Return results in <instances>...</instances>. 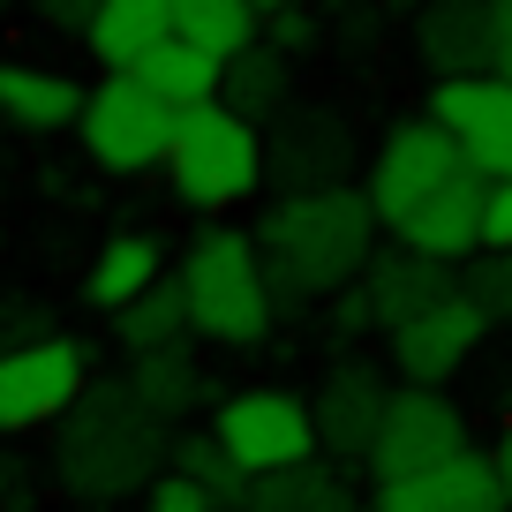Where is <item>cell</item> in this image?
I'll use <instances>...</instances> for the list:
<instances>
[{
  "instance_id": "7a4b0ae2",
  "label": "cell",
  "mask_w": 512,
  "mask_h": 512,
  "mask_svg": "<svg viewBox=\"0 0 512 512\" xmlns=\"http://www.w3.org/2000/svg\"><path fill=\"white\" fill-rule=\"evenodd\" d=\"M377 204L354 181L332 189H287L264 219H256V249H264V272H272L279 302H317L339 294L347 279H362L369 249H377Z\"/></svg>"
},
{
  "instance_id": "3957f363",
  "label": "cell",
  "mask_w": 512,
  "mask_h": 512,
  "mask_svg": "<svg viewBox=\"0 0 512 512\" xmlns=\"http://www.w3.org/2000/svg\"><path fill=\"white\" fill-rule=\"evenodd\" d=\"M181 287H189V332L211 347H256L279 317L264 249L241 226H204L181 256Z\"/></svg>"
},
{
  "instance_id": "d6a6232c",
  "label": "cell",
  "mask_w": 512,
  "mask_h": 512,
  "mask_svg": "<svg viewBox=\"0 0 512 512\" xmlns=\"http://www.w3.org/2000/svg\"><path fill=\"white\" fill-rule=\"evenodd\" d=\"M332 324H339V332H347V339L377 324V309H369V287H362V279H347V287L332 294Z\"/></svg>"
},
{
  "instance_id": "2e32d148",
  "label": "cell",
  "mask_w": 512,
  "mask_h": 512,
  "mask_svg": "<svg viewBox=\"0 0 512 512\" xmlns=\"http://www.w3.org/2000/svg\"><path fill=\"white\" fill-rule=\"evenodd\" d=\"M362 287H369V309H377V324L392 332V324H407V317H422V309H437L445 294H460V272H452V256H430V249H415V241H400V249H369Z\"/></svg>"
},
{
  "instance_id": "7402d4cb",
  "label": "cell",
  "mask_w": 512,
  "mask_h": 512,
  "mask_svg": "<svg viewBox=\"0 0 512 512\" xmlns=\"http://www.w3.org/2000/svg\"><path fill=\"white\" fill-rule=\"evenodd\" d=\"M241 505H249V512H347L354 490L317 460V452H309V460H294V467L249 475V497H241Z\"/></svg>"
},
{
  "instance_id": "f546056e",
  "label": "cell",
  "mask_w": 512,
  "mask_h": 512,
  "mask_svg": "<svg viewBox=\"0 0 512 512\" xmlns=\"http://www.w3.org/2000/svg\"><path fill=\"white\" fill-rule=\"evenodd\" d=\"M144 505H151V512H211L219 497H211L204 482L189 475V467H174V460H166V475H159V482L144 490Z\"/></svg>"
},
{
  "instance_id": "8fae6325",
  "label": "cell",
  "mask_w": 512,
  "mask_h": 512,
  "mask_svg": "<svg viewBox=\"0 0 512 512\" xmlns=\"http://www.w3.org/2000/svg\"><path fill=\"white\" fill-rule=\"evenodd\" d=\"M482 332H490V309L460 287V294H445L437 309L392 324V369H400V377H415V384H452L467 362H475Z\"/></svg>"
},
{
  "instance_id": "1f68e13d",
  "label": "cell",
  "mask_w": 512,
  "mask_h": 512,
  "mask_svg": "<svg viewBox=\"0 0 512 512\" xmlns=\"http://www.w3.org/2000/svg\"><path fill=\"white\" fill-rule=\"evenodd\" d=\"M98 8H106V0H31V16L46 23V31H76V38L91 31Z\"/></svg>"
},
{
  "instance_id": "44dd1931",
  "label": "cell",
  "mask_w": 512,
  "mask_h": 512,
  "mask_svg": "<svg viewBox=\"0 0 512 512\" xmlns=\"http://www.w3.org/2000/svg\"><path fill=\"white\" fill-rule=\"evenodd\" d=\"M159 38H174V0H106L83 31V46L106 68H128L136 53H151Z\"/></svg>"
},
{
  "instance_id": "8d00e7d4",
  "label": "cell",
  "mask_w": 512,
  "mask_h": 512,
  "mask_svg": "<svg viewBox=\"0 0 512 512\" xmlns=\"http://www.w3.org/2000/svg\"><path fill=\"white\" fill-rule=\"evenodd\" d=\"M256 8H264V16H287V8H302V0H256Z\"/></svg>"
},
{
  "instance_id": "74e56055",
  "label": "cell",
  "mask_w": 512,
  "mask_h": 512,
  "mask_svg": "<svg viewBox=\"0 0 512 512\" xmlns=\"http://www.w3.org/2000/svg\"><path fill=\"white\" fill-rule=\"evenodd\" d=\"M392 8H422V0H392Z\"/></svg>"
},
{
  "instance_id": "d590c367",
  "label": "cell",
  "mask_w": 512,
  "mask_h": 512,
  "mask_svg": "<svg viewBox=\"0 0 512 512\" xmlns=\"http://www.w3.org/2000/svg\"><path fill=\"white\" fill-rule=\"evenodd\" d=\"M497 475H505V490H512V415H505V437H497Z\"/></svg>"
},
{
  "instance_id": "8992f818",
  "label": "cell",
  "mask_w": 512,
  "mask_h": 512,
  "mask_svg": "<svg viewBox=\"0 0 512 512\" xmlns=\"http://www.w3.org/2000/svg\"><path fill=\"white\" fill-rule=\"evenodd\" d=\"M91 384V347L68 332H38L0 354V430H53Z\"/></svg>"
},
{
  "instance_id": "e575fe53",
  "label": "cell",
  "mask_w": 512,
  "mask_h": 512,
  "mask_svg": "<svg viewBox=\"0 0 512 512\" xmlns=\"http://www.w3.org/2000/svg\"><path fill=\"white\" fill-rule=\"evenodd\" d=\"M497 8V76H512V0H490Z\"/></svg>"
},
{
  "instance_id": "e0dca14e",
  "label": "cell",
  "mask_w": 512,
  "mask_h": 512,
  "mask_svg": "<svg viewBox=\"0 0 512 512\" xmlns=\"http://www.w3.org/2000/svg\"><path fill=\"white\" fill-rule=\"evenodd\" d=\"M482 196H490V174L482 166H460V174L445 181V189H430L415 211H407L392 234L415 241V249L430 256H452V264H467V256L482 249Z\"/></svg>"
},
{
  "instance_id": "277c9868",
  "label": "cell",
  "mask_w": 512,
  "mask_h": 512,
  "mask_svg": "<svg viewBox=\"0 0 512 512\" xmlns=\"http://www.w3.org/2000/svg\"><path fill=\"white\" fill-rule=\"evenodd\" d=\"M166 181L189 211H234L241 196L264 189V128L234 113L226 98H196L181 106L174 144H166Z\"/></svg>"
},
{
  "instance_id": "6da1fadb",
  "label": "cell",
  "mask_w": 512,
  "mask_h": 512,
  "mask_svg": "<svg viewBox=\"0 0 512 512\" xmlns=\"http://www.w3.org/2000/svg\"><path fill=\"white\" fill-rule=\"evenodd\" d=\"M174 460V422L128 377H91L61 422H53V475L76 505H121L144 497Z\"/></svg>"
},
{
  "instance_id": "cb8c5ba5",
  "label": "cell",
  "mask_w": 512,
  "mask_h": 512,
  "mask_svg": "<svg viewBox=\"0 0 512 512\" xmlns=\"http://www.w3.org/2000/svg\"><path fill=\"white\" fill-rule=\"evenodd\" d=\"M128 384L144 392L151 407H159L166 422H181L196 400H204V369H196V354L181 347V339H166V347H144L128 354Z\"/></svg>"
},
{
  "instance_id": "52a82bcc",
  "label": "cell",
  "mask_w": 512,
  "mask_h": 512,
  "mask_svg": "<svg viewBox=\"0 0 512 512\" xmlns=\"http://www.w3.org/2000/svg\"><path fill=\"white\" fill-rule=\"evenodd\" d=\"M460 166H467L460 136H452L437 113H407V121L384 128V144H377V159H369V181H362V189H369V204H377L384 226H400L407 211H415L430 189H445Z\"/></svg>"
},
{
  "instance_id": "5bb4252c",
  "label": "cell",
  "mask_w": 512,
  "mask_h": 512,
  "mask_svg": "<svg viewBox=\"0 0 512 512\" xmlns=\"http://www.w3.org/2000/svg\"><path fill=\"white\" fill-rule=\"evenodd\" d=\"M384 407H392V384H384L377 369H362V362L332 369V377H324V392L309 400L324 460L369 467V445H377V430H384Z\"/></svg>"
},
{
  "instance_id": "836d02e7",
  "label": "cell",
  "mask_w": 512,
  "mask_h": 512,
  "mask_svg": "<svg viewBox=\"0 0 512 512\" xmlns=\"http://www.w3.org/2000/svg\"><path fill=\"white\" fill-rule=\"evenodd\" d=\"M264 23H272V38H279L287 53H302L309 38H317V31H309V16H302V8H287V16H264Z\"/></svg>"
},
{
  "instance_id": "30bf717a",
  "label": "cell",
  "mask_w": 512,
  "mask_h": 512,
  "mask_svg": "<svg viewBox=\"0 0 512 512\" xmlns=\"http://www.w3.org/2000/svg\"><path fill=\"white\" fill-rule=\"evenodd\" d=\"M211 430L234 445V460L249 467V475H272V467H294L309 460L317 445V415H309V400H294V392H234V400L211 415Z\"/></svg>"
},
{
  "instance_id": "83f0119b",
  "label": "cell",
  "mask_w": 512,
  "mask_h": 512,
  "mask_svg": "<svg viewBox=\"0 0 512 512\" xmlns=\"http://www.w3.org/2000/svg\"><path fill=\"white\" fill-rule=\"evenodd\" d=\"M460 287L490 309V324L512 317V249H475V256H467V279H460Z\"/></svg>"
},
{
  "instance_id": "d6986e66",
  "label": "cell",
  "mask_w": 512,
  "mask_h": 512,
  "mask_svg": "<svg viewBox=\"0 0 512 512\" xmlns=\"http://www.w3.org/2000/svg\"><path fill=\"white\" fill-rule=\"evenodd\" d=\"M219 98L234 113H249L256 128L272 121V113L294 106V53L279 38H249L241 53H226V76H219Z\"/></svg>"
},
{
  "instance_id": "4fadbf2b",
  "label": "cell",
  "mask_w": 512,
  "mask_h": 512,
  "mask_svg": "<svg viewBox=\"0 0 512 512\" xmlns=\"http://www.w3.org/2000/svg\"><path fill=\"white\" fill-rule=\"evenodd\" d=\"M377 512H505L512 490L497 475V460H482L475 445L452 452V460L422 467V475H400V482H377L369 490Z\"/></svg>"
},
{
  "instance_id": "f1b7e54d",
  "label": "cell",
  "mask_w": 512,
  "mask_h": 512,
  "mask_svg": "<svg viewBox=\"0 0 512 512\" xmlns=\"http://www.w3.org/2000/svg\"><path fill=\"white\" fill-rule=\"evenodd\" d=\"M38 332H53V309L38 302V294H23V287H0V354L38 339Z\"/></svg>"
},
{
  "instance_id": "ac0fdd59",
  "label": "cell",
  "mask_w": 512,
  "mask_h": 512,
  "mask_svg": "<svg viewBox=\"0 0 512 512\" xmlns=\"http://www.w3.org/2000/svg\"><path fill=\"white\" fill-rule=\"evenodd\" d=\"M83 113V83L61 68L38 61H0V121L23 128V136H53V128H76Z\"/></svg>"
},
{
  "instance_id": "d4e9b609",
  "label": "cell",
  "mask_w": 512,
  "mask_h": 512,
  "mask_svg": "<svg viewBox=\"0 0 512 512\" xmlns=\"http://www.w3.org/2000/svg\"><path fill=\"white\" fill-rule=\"evenodd\" d=\"M113 332H121L128 354L166 347V339H189V287H181V272L174 279H151L128 309H113Z\"/></svg>"
},
{
  "instance_id": "f35d334b",
  "label": "cell",
  "mask_w": 512,
  "mask_h": 512,
  "mask_svg": "<svg viewBox=\"0 0 512 512\" xmlns=\"http://www.w3.org/2000/svg\"><path fill=\"white\" fill-rule=\"evenodd\" d=\"M0 8H16V0H0Z\"/></svg>"
},
{
  "instance_id": "ffe728a7",
  "label": "cell",
  "mask_w": 512,
  "mask_h": 512,
  "mask_svg": "<svg viewBox=\"0 0 512 512\" xmlns=\"http://www.w3.org/2000/svg\"><path fill=\"white\" fill-rule=\"evenodd\" d=\"M151 279H166V249H159L151 234H113L106 249H98L91 279H83V302L113 317V309H128Z\"/></svg>"
},
{
  "instance_id": "5b68a950",
  "label": "cell",
  "mask_w": 512,
  "mask_h": 512,
  "mask_svg": "<svg viewBox=\"0 0 512 512\" xmlns=\"http://www.w3.org/2000/svg\"><path fill=\"white\" fill-rule=\"evenodd\" d=\"M174 121H181L174 98H159L136 68H113L98 91H83L76 136H83V151H91L106 174H151V166H166Z\"/></svg>"
},
{
  "instance_id": "7c38bea8",
  "label": "cell",
  "mask_w": 512,
  "mask_h": 512,
  "mask_svg": "<svg viewBox=\"0 0 512 512\" xmlns=\"http://www.w3.org/2000/svg\"><path fill=\"white\" fill-rule=\"evenodd\" d=\"M430 113L460 136L467 166L512 174V76H497V68H482V76H445L430 91Z\"/></svg>"
},
{
  "instance_id": "484cf974",
  "label": "cell",
  "mask_w": 512,
  "mask_h": 512,
  "mask_svg": "<svg viewBox=\"0 0 512 512\" xmlns=\"http://www.w3.org/2000/svg\"><path fill=\"white\" fill-rule=\"evenodd\" d=\"M174 31L226 61V53H241L249 38H264V8H256V0H174Z\"/></svg>"
},
{
  "instance_id": "603a6c76",
  "label": "cell",
  "mask_w": 512,
  "mask_h": 512,
  "mask_svg": "<svg viewBox=\"0 0 512 512\" xmlns=\"http://www.w3.org/2000/svg\"><path fill=\"white\" fill-rule=\"evenodd\" d=\"M128 68H136V76H144L159 98H174V106L219 98V76H226V61H219V53H204L196 38H181V31H174V38H159L151 53H136Z\"/></svg>"
},
{
  "instance_id": "9a60e30c",
  "label": "cell",
  "mask_w": 512,
  "mask_h": 512,
  "mask_svg": "<svg viewBox=\"0 0 512 512\" xmlns=\"http://www.w3.org/2000/svg\"><path fill=\"white\" fill-rule=\"evenodd\" d=\"M415 61L430 83L497 68V8L490 0H422L415 8Z\"/></svg>"
},
{
  "instance_id": "ba28073f",
  "label": "cell",
  "mask_w": 512,
  "mask_h": 512,
  "mask_svg": "<svg viewBox=\"0 0 512 512\" xmlns=\"http://www.w3.org/2000/svg\"><path fill=\"white\" fill-rule=\"evenodd\" d=\"M467 452V415L445 400V384H415L407 377L384 407V430L369 445V475L377 482H400V475H422V467Z\"/></svg>"
},
{
  "instance_id": "9c48e42d",
  "label": "cell",
  "mask_w": 512,
  "mask_h": 512,
  "mask_svg": "<svg viewBox=\"0 0 512 512\" xmlns=\"http://www.w3.org/2000/svg\"><path fill=\"white\" fill-rule=\"evenodd\" d=\"M264 181L287 189H332L354 181V121L332 106H287L264 121Z\"/></svg>"
},
{
  "instance_id": "4dcf8cb0",
  "label": "cell",
  "mask_w": 512,
  "mask_h": 512,
  "mask_svg": "<svg viewBox=\"0 0 512 512\" xmlns=\"http://www.w3.org/2000/svg\"><path fill=\"white\" fill-rule=\"evenodd\" d=\"M482 249H512V174H490V196H482Z\"/></svg>"
},
{
  "instance_id": "4316f807",
  "label": "cell",
  "mask_w": 512,
  "mask_h": 512,
  "mask_svg": "<svg viewBox=\"0 0 512 512\" xmlns=\"http://www.w3.org/2000/svg\"><path fill=\"white\" fill-rule=\"evenodd\" d=\"M174 467H189V475L204 482V490L219 497V505H241V497H249V467L234 460V445H226L219 430L181 437V445H174Z\"/></svg>"
}]
</instances>
